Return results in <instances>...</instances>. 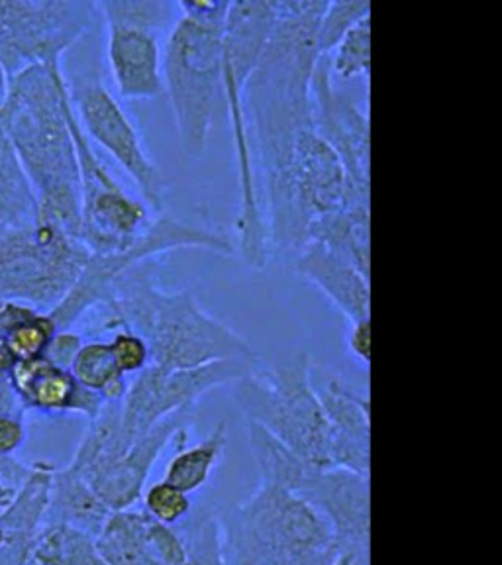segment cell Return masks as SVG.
<instances>
[{
  "mask_svg": "<svg viewBox=\"0 0 502 565\" xmlns=\"http://www.w3.org/2000/svg\"><path fill=\"white\" fill-rule=\"evenodd\" d=\"M103 302L108 307V327L140 334L150 348V365L161 370L259 360L234 328L201 307L193 291H165L156 285L151 262L126 271Z\"/></svg>",
  "mask_w": 502,
  "mask_h": 565,
  "instance_id": "1",
  "label": "cell"
},
{
  "mask_svg": "<svg viewBox=\"0 0 502 565\" xmlns=\"http://www.w3.org/2000/svg\"><path fill=\"white\" fill-rule=\"evenodd\" d=\"M177 17L163 45V90L175 116L179 146L186 158H203L212 124L224 105L222 57L229 2H177Z\"/></svg>",
  "mask_w": 502,
  "mask_h": 565,
  "instance_id": "2",
  "label": "cell"
},
{
  "mask_svg": "<svg viewBox=\"0 0 502 565\" xmlns=\"http://www.w3.org/2000/svg\"><path fill=\"white\" fill-rule=\"evenodd\" d=\"M275 22V2L246 0L229 2L224 24L222 87L224 108L228 113L232 143L238 166L239 211L236 218V254L252 269L269 264V246L265 234L264 212L257 189L256 166L247 132L244 88Z\"/></svg>",
  "mask_w": 502,
  "mask_h": 565,
  "instance_id": "3",
  "label": "cell"
},
{
  "mask_svg": "<svg viewBox=\"0 0 502 565\" xmlns=\"http://www.w3.org/2000/svg\"><path fill=\"white\" fill-rule=\"evenodd\" d=\"M226 565H334L327 519L289 489L259 481L256 493L221 521Z\"/></svg>",
  "mask_w": 502,
  "mask_h": 565,
  "instance_id": "4",
  "label": "cell"
},
{
  "mask_svg": "<svg viewBox=\"0 0 502 565\" xmlns=\"http://www.w3.org/2000/svg\"><path fill=\"white\" fill-rule=\"evenodd\" d=\"M309 353L249 370L232 383V398L246 416L297 454L310 468L332 469L330 426L320 405Z\"/></svg>",
  "mask_w": 502,
  "mask_h": 565,
  "instance_id": "5",
  "label": "cell"
},
{
  "mask_svg": "<svg viewBox=\"0 0 502 565\" xmlns=\"http://www.w3.org/2000/svg\"><path fill=\"white\" fill-rule=\"evenodd\" d=\"M108 32V67L126 100H150L163 93V45L175 4L161 0H113L100 4Z\"/></svg>",
  "mask_w": 502,
  "mask_h": 565,
  "instance_id": "6",
  "label": "cell"
},
{
  "mask_svg": "<svg viewBox=\"0 0 502 565\" xmlns=\"http://www.w3.org/2000/svg\"><path fill=\"white\" fill-rule=\"evenodd\" d=\"M189 247L209 249L222 256H236L234 239L229 238L228 234L158 214L150 228L141 234L132 247L118 254H90L79 279L71 287L55 315L60 322L70 324L71 320H75L88 307L103 302L115 287V282L136 265L153 262V257L173 249Z\"/></svg>",
  "mask_w": 502,
  "mask_h": 565,
  "instance_id": "7",
  "label": "cell"
},
{
  "mask_svg": "<svg viewBox=\"0 0 502 565\" xmlns=\"http://www.w3.org/2000/svg\"><path fill=\"white\" fill-rule=\"evenodd\" d=\"M256 363L212 362L189 370H161L148 365L124 393L120 423L128 440H138L156 424L191 411L201 398L222 385H232Z\"/></svg>",
  "mask_w": 502,
  "mask_h": 565,
  "instance_id": "8",
  "label": "cell"
},
{
  "mask_svg": "<svg viewBox=\"0 0 502 565\" xmlns=\"http://www.w3.org/2000/svg\"><path fill=\"white\" fill-rule=\"evenodd\" d=\"M81 118L93 140L98 141L138 186L151 212L163 214L171 181L151 159L136 124L98 77L81 81L75 90Z\"/></svg>",
  "mask_w": 502,
  "mask_h": 565,
  "instance_id": "9",
  "label": "cell"
},
{
  "mask_svg": "<svg viewBox=\"0 0 502 565\" xmlns=\"http://www.w3.org/2000/svg\"><path fill=\"white\" fill-rule=\"evenodd\" d=\"M297 494L327 519L340 557L370 564V477L310 469Z\"/></svg>",
  "mask_w": 502,
  "mask_h": 565,
  "instance_id": "10",
  "label": "cell"
},
{
  "mask_svg": "<svg viewBox=\"0 0 502 565\" xmlns=\"http://www.w3.org/2000/svg\"><path fill=\"white\" fill-rule=\"evenodd\" d=\"M312 120L344 163L353 186L370 191V116L334 87L328 57H320L312 77Z\"/></svg>",
  "mask_w": 502,
  "mask_h": 565,
  "instance_id": "11",
  "label": "cell"
},
{
  "mask_svg": "<svg viewBox=\"0 0 502 565\" xmlns=\"http://www.w3.org/2000/svg\"><path fill=\"white\" fill-rule=\"evenodd\" d=\"M320 405L330 426V463L370 477L371 411L370 397L332 377L317 388Z\"/></svg>",
  "mask_w": 502,
  "mask_h": 565,
  "instance_id": "12",
  "label": "cell"
},
{
  "mask_svg": "<svg viewBox=\"0 0 502 565\" xmlns=\"http://www.w3.org/2000/svg\"><path fill=\"white\" fill-rule=\"evenodd\" d=\"M186 424L189 411L177 413L156 424L150 433L132 441V446L124 451L122 458L116 459L103 476H98L90 483L110 511H128L133 504L140 503L153 463Z\"/></svg>",
  "mask_w": 502,
  "mask_h": 565,
  "instance_id": "13",
  "label": "cell"
},
{
  "mask_svg": "<svg viewBox=\"0 0 502 565\" xmlns=\"http://www.w3.org/2000/svg\"><path fill=\"white\" fill-rule=\"evenodd\" d=\"M291 267L302 279L312 282L350 324L371 318V279L344 257L335 256L320 244H309L295 256Z\"/></svg>",
  "mask_w": 502,
  "mask_h": 565,
  "instance_id": "14",
  "label": "cell"
},
{
  "mask_svg": "<svg viewBox=\"0 0 502 565\" xmlns=\"http://www.w3.org/2000/svg\"><path fill=\"white\" fill-rule=\"evenodd\" d=\"M17 385L34 405L42 408H79L88 416H98L106 405L98 393L81 387L70 371L50 360H30L17 365Z\"/></svg>",
  "mask_w": 502,
  "mask_h": 565,
  "instance_id": "15",
  "label": "cell"
},
{
  "mask_svg": "<svg viewBox=\"0 0 502 565\" xmlns=\"http://www.w3.org/2000/svg\"><path fill=\"white\" fill-rule=\"evenodd\" d=\"M370 199L348 194V201L340 211L312 226L309 244L327 247L335 256L344 257L365 277H370Z\"/></svg>",
  "mask_w": 502,
  "mask_h": 565,
  "instance_id": "16",
  "label": "cell"
},
{
  "mask_svg": "<svg viewBox=\"0 0 502 565\" xmlns=\"http://www.w3.org/2000/svg\"><path fill=\"white\" fill-rule=\"evenodd\" d=\"M185 438L186 426L177 433L173 440L177 451L165 468L163 481L181 489L183 493L193 494L209 483L212 471L221 463L228 441V426L226 420H222L204 440L194 446H186Z\"/></svg>",
  "mask_w": 502,
  "mask_h": 565,
  "instance_id": "17",
  "label": "cell"
},
{
  "mask_svg": "<svg viewBox=\"0 0 502 565\" xmlns=\"http://www.w3.org/2000/svg\"><path fill=\"white\" fill-rule=\"evenodd\" d=\"M106 565H163L148 539V514L118 511L108 516L97 542Z\"/></svg>",
  "mask_w": 502,
  "mask_h": 565,
  "instance_id": "18",
  "label": "cell"
},
{
  "mask_svg": "<svg viewBox=\"0 0 502 565\" xmlns=\"http://www.w3.org/2000/svg\"><path fill=\"white\" fill-rule=\"evenodd\" d=\"M247 436L259 469V479L264 483H271L297 493L307 473L314 468H310L307 461H302L297 454L285 448L281 441L275 440L271 434L265 433L264 428L256 424L247 423Z\"/></svg>",
  "mask_w": 502,
  "mask_h": 565,
  "instance_id": "19",
  "label": "cell"
},
{
  "mask_svg": "<svg viewBox=\"0 0 502 565\" xmlns=\"http://www.w3.org/2000/svg\"><path fill=\"white\" fill-rule=\"evenodd\" d=\"M71 375L81 387L98 393L106 403L122 401L128 388L126 375L118 370L108 342H88L81 345L79 352L75 353L71 362Z\"/></svg>",
  "mask_w": 502,
  "mask_h": 565,
  "instance_id": "20",
  "label": "cell"
},
{
  "mask_svg": "<svg viewBox=\"0 0 502 565\" xmlns=\"http://www.w3.org/2000/svg\"><path fill=\"white\" fill-rule=\"evenodd\" d=\"M327 57L330 75L335 79H370L371 17L357 22Z\"/></svg>",
  "mask_w": 502,
  "mask_h": 565,
  "instance_id": "21",
  "label": "cell"
},
{
  "mask_svg": "<svg viewBox=\"0 0 502 565\" xmlns=\"http://www.w3.org/2000/svg\"><path fill=\"white\" fill-rule=\"evenodd\" d=\"M55 332V320L45 317H34L28 310H20L7 332V350L10 360L30 362L50 345Z\"/></svg>",
  "mask_w": 502,
  "mask_h": 565,
  "instance_id": "22",
  "label": "cell"
},
{
  "mask_svg": "<svg viewBox=\"0 0 502 565\" xmlns=\"http://www.w3.org/2000/svg\"><path fill=\"white\" fill-rule=\"evenodd\" d=\"M370 0H338L328 2L318 24V53L327 57L338 42L363 18L370 17Z\"/></svg>",
  "mask_w": 502,
  "mask_h": 565,
  "instance_id": "23",
  "label": "cell"
},
{
  "mask_svg": "<svg viewBox=\"0 0 502 565\" xmlns=\"http://www.w3.org/2000/svg\"><path fill=\"white\" fill-rule=\"evenodd\" d=\"M143 512L156 522L175 526L191 512V494L183 493L168 481H158L143 493Z\"/></svg>",
  "mask_w": 502,
  "mask_h": 565,
  "instance_id": "24",
  "label": "cell"
},
{
  "mask_svg": "<svg viewBox=\"0 0 502 565\" xmlns=\"http://www.w3.org/2000/svg\"><path fill=\"white\" fill-rule=\"evenodd\" d=\"M108 344L115 355L116 365L124 375H138L150 365V348L133 330L118 328Z\"/></svg>",
  "mask_w": 502,
  "mask_h": 565,
  "instance_id": "25",
  "label": "cell"
},
{
  "mask_svg": "<svg viewBox=\"0 0 502 565\" xmlns=\"http://www.w3.org/2000/svg\"><path fill=\"white\" fill-rule=\"evenodd\" d=\"M348 350L352 352L357 362L370 367L371 362V322L370 318H363L350 324L348 334Z\"/></svg>",
  "mask_w": 502,
  "mask_h": 565,
  "instance_id": "26",
  "label": "cell"
},
{
  "mask_svg": "<svg viewBox=\"0 0 502 565\" xmlns=\"http://www.w3.org/2000/svg\"><path fill=\"white\" fill-rule=\"evenodd\" d=\"M22 309H10L0 312V370H4L10 363L9 350H7V332L9 327L14 322V318L20 315Z\"/></svg>",
  "mask_w": 502,
  "mask_h": 565,
  "instance_id": "27",
  "label": "cell"
},
{
  "mask_svg": "<svg viewBox=\"0 0 502 565\" xmlns=\"http://www.w3.org/2000/svg\"><path fill=\"white\" fill-rule=\"evenodd\" d=\"M20 436L22 430L18 424L0 418V451L12 450L20 441Z\"/></svg>",
  "mask_w": 502,
  "mask_h": 565,
  "instance_id": "28",
  "label": "cell"
},
{
  "mask_svg": "<svg viewBox=\"0 0 502 565\" xmlns=\"http://www.w3.org/2000/svg\"><path fill=\"white\" fill-rule=\"evenodd\" d=\"M334 565H370L363 564V562H357V559H353V557H340Z\"/></svg>",
  "mask_w": 502,
  "mask_h": 565,
  "instance_id": "29",
  "label": "cell"
}]
</instances>
